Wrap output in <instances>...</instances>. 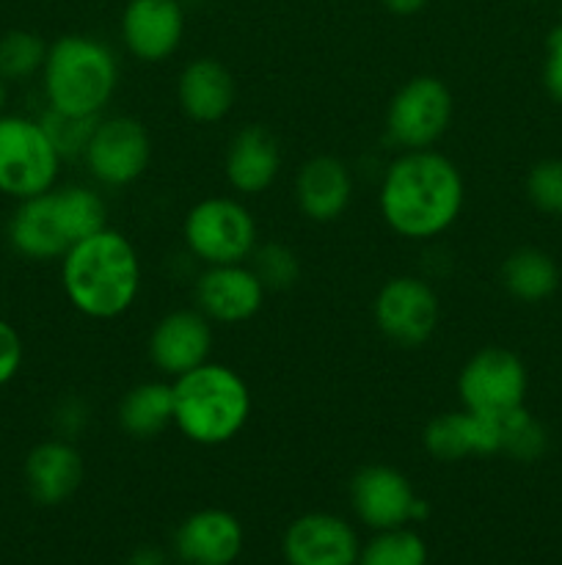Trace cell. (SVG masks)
Here are the masks:
<instances>
[{"label": "cell", "mask_w": 562, "mask_h": 565, "mask_svg": "<svg viewBox=\"0 0 562 565\" xmlns=\"http://www.w3.org/2000/svg\"><path fill=\"white\" fill-rule=\"evenodd\" d=\"M466 199L463 174L446 154L411 149L386 169L380 182V215L391 232L430 241L457 221Z\"/></svg>", "instance_id": "cell-1"}, {"label": "cell", "mask_w": 562, "mask_h": 565, "mask_svg": "<svg viewBox=\"0 0 562 565\" xmlns=\"http://www.w3.org/2000/svg\"><path fill=\"white\" fill-rule=\"evenodd\" d=\"M61 285L80 315L114 320L136 303L141 290V259L121 232H94L61 257Z\"/></svg>", "instance_id": "cell-2"}, {"label": "cell", "mask_w": 562, "mask_h": 565, "mask_svg": "<svg viewBox=\"0 0 562 565\" xmlns=\"http://www.w3.org/2000/svg\"><path fill=\"white\" fill-rule=\"evenodd\" d=\"M108 226V204L83 185L50 188L22 199L9 221V243L25 259H58L75 243Z\"/></svg>", "instance_id": "cell-3"}, {"label": "cell", "mask_w": 562, "mask_h": 565, "mask_svg": "<svg viewBox=\"0 0 562 565\" xmlns=\"http://www.w3.org/2000/svg\"><path fill=\"white\" fill-rule=\"evenodd\" d=\"M248 417L251 392L229 364L204 362L174 379V425L193 445H226L246 428Z\"/></svg>", "instance_id": "cell-4"}, {"label": "cell", "mask_w": 562, "mask_h": 565, "mask_svg": "<svg viewBox=\"0 0 562 565\" xmlns=\"http://www.w3.org/2000/svg\"><path fill=\"white\" fill-rule=\"evenodd\" d=\"M42 81L47 108L75 116H99L119 86V64L102 42L69 33L47 47Z\"/></svg>", "instance_id": "cell-5"}, {"label": "cell", "mask_w": 562, "mask_h": 565, "mask_svg": "<svg viewBox=\"0 0 562 565\" xmlns=\"http://www.w3.org/2000/svg\"><path fill=\"white\" fill-rule=\"evenodd\" d=\"M61 154L39 121L0 114V193L31 199L55 188Z\"/></svg>", "instance_id": "cell-6"}, {"label": "cell", "mask_w": 562, "mask_h": 565, "mask_svg": "<svg viewBox=\"0 0 562 565\" xmlns=\"http://www.w3.org/2000/svg\"><path fill=\"white\" fill-rule=\"evenodd\" d=\"M182 237L193 257L207 265H237L257 248V221L251 210L229 196L193 204L182 224Z\"/></svg>", "instance_id": "cell-7"}, {"label": "cell", "mask_w": 562, "mask_h": 565, "mask_svg": "<svg viewBox=\"0 0 562 565\" xmlns=\"http://www.w3.org/2000/svg\"><path fill=\"white\" fill-rule=\"evenodd\" d=\"M527 367L507 348H483L463 364L461 375H457L463 408L494 419L521 408L527 401Z\"/></svg>", "instance_id": "cell-8"}, {"label": "cell", "mask_w": 562, "mask_h": 565, "mask_svg": "<svg viewBox=\"0 0 562 565\" xmlns=\"http://www.w3.org/2000/svg\"><path fill=\"white\" fill-rule=\"evenodd\" d=\"M455 103L444 81L433 75L411 77L397 88L386 110L389 138L402 149H430L450 127Z\"/></svg>", "instance_id": "cell-9"}, {"label": "cell", "mask_w": 562, "mask_h": 565, "mask_svg": "<svg viewBox=\"0 0 562 565\" xmlns=\"http://www.w3.org/2000/svg\"><path fill=\"white\" fill-rule=\"evenodd\" d=\"M375 323L400 348H419L435 334L441 303L433 287L417 276H395L375 296Z\"/></svg>", "instance_id": "cell-10"}, {"label": "cell", "mask_w": 562, "mask_h": 565, "mask_svg": "<svg viewBox=\"0 0 562 565\" xmlns=\"http://www.w3.org/2000/svg\"><path fill=\"white\" fill-rule=\"evenodd\" d=\"M83 158L94 180L108 188H125L149 169L152 138L132 116H110L97 121Z\"/></svg>", "instance_id": "cell-11"}, {"label": "cell", "mask_w": 562, "mask_h": 565, "mask_svg": "<svg viewBox=\"0 0 562 565\" xmlns=\"http://www.w3.org/2000/svg\"><path fill=\"white\" fill-rule=\"evenodd\" d=\"M350 500L356 516L378 533L428 516V502L419 500L411 480L386 463H369L353 475Z\"/></svg>", "instance_id": "cell-12"}, {"label": "cell", "mask_w": 562, "mask_h": 565, "mask_svg": "<svg viewBox=\"0 0 562 565\" xmlns=\"http://www.w3.org/2000/svg\"><path fill=\"white\" fill-rule=\"evenodd\" d=\"M213 351V320L198 309H176L158 320L149 337V359L163 375L180 379L209 362Z\"/></svg>", "instance_id": "cell-13"}, {"label": "cell", "mask_w": 562, "mask_h": 565, "mask_svg": "<svg viewBox=\"0 0 562 565\" xmlns=\"http://www.w3.org/2000/svg\"><path fill=\"white\" fill-rule=\"evenodd\" d=\"M264 287L251 268L237 265H209L196 281L198 312L213 323H246L262 309Z\"/></svg>", "instance_id": "cell-14"}, {"label": "cell", "mask_w": 562, "mask_h": 565, "mask_svg": "<svg viewBox=\"0 0 562 565\" xmlns=\"http://www.w3.org/2000/svg\"><path fill=\"white\" fill-rule=\"evenodd\" d=\"M185 36L180 0H130L121 14V39L136 58L158 64L176 53Z\"/></svg>", "instance_id": "cell-15"}, {"label": "cell", "mask_w": 562, "mask_h": 565, "mask_svg": "<svg viewBox=\"0 0 562 565\" xmlns=\"http://www.w3.org/2000/svg\"><path fill=\"white\" fill-rule=\"evenodd\" d=\"M356 533L334 513H306L284 533V557L290 565H358Z\"/></svg>", "instance_id": "cell-16"}, {"label": "cell", "mask_w": 562, "mask_h": 565, "mask_svg": "<svg viewBox=\"0 0 562 565\" xmlns=\"http://www.w3.org/2000/svg\"><path fill=\"white\" fill-rule=\"evenodd\" d=\"M424 450L435 461L455 463L472 456H496L501 452V419L463 412L439 414L422 434Z\"/></svg>", "instance_id": "cell-17"}, {"label": "cell", "mask_w": 562, "mask_h": 565, "mask_svg": "<svg viewBox=\"0 0 562 565\" xmlns=\"http://www.w3.org/2000/svg\"><path fill=\"white\" fill-rule=\"evenodd\" d=\"M174 550L185 565H231L242 552V524L229 511L204 508L180 524Z\"/></svg>", "instance_id": "cell-18"}, {"label": "cell", "mask_w": 562, "mask_h": 565, "mask_svg": "<svg viewBox=\"0 0 562 565\" xmlns=\"http://www.w3.org/2000/svg\"><path fill=\"white\" fill-rule=\"evenodd\" d=\"M83 456L72 441H39L25 458V489L36 505H61L83 483Z\"/></svg>", "instance_id": "cell-19"}, {"label": "cell", "mask_w": 562, "mask_h": 565, "mask_svg": "<svg viewBox=\"0 0 562 565\" xmlns=\"http://www.w3.org/2000/svg\"><path fill=\"white\" fill-rule=\"evenodd\" d=\"M353 199V174L339 158L317 154L301 166L295 177V202L298 210L309 221L331 224L342 218L350 207Z\"/></svg>", "instance_id": "cell-20"}, {"label": "cell", "mask_w": 562, "mask_h": 565, "mask_svg": "<svg viewBox=\"0 0 562 565\" xmlns=\"http://www.w3.org/2000/svg\"><path fill=\"white\" fill-rule=\"evenodd\" d=\"M226 180L237 193L257 196L268 191L281 171V147L268 127L248 125L226 149Z\"/></svg>", "instance_id": "cell-21"}, {"label": "cell", "mask_w": 562, "mask_h": 565, "mask_svg": "<svg viewBox=\"0 0 562 565\" xmlns=\"http://www.w3.org/2000/svg\"><path fill=\"white\" fill-rule=\"evenodd\" d=\"M176 97L187 119L198 125H215L231 110L237 86L231 72L215 58H196L180 72Z\"/></svg>", "instance_id": "cell-22"}, {"label": "cell", "mask_w": 562, "mask_h": 565, "mask_svg": "<svg viewBox=\"0 0 562 565\" xmlns=\"http://www.w3.org/2000/svg\"><path fill=\"white\" fill-rule=\"evenodd\" d=\"M174 425V384L143 381L119 403V428L132 439H154Z\"/></svg>", "instance_id": "cell-23"}, {"label": "cell", "mask_w": 562, "mask_h": 565, "mask_svg": "<svg viewBox=\"0 0 562 565\" xmlns=\"http://www.w3.org/2000/svg\"><path fill=\"white\" fill-rule=\"evenodd\" d=\"M501 285L518 301L540 303L560 287V268L540 248H518L501 263Z\"/></svg>", "instance_id": "cell-24"}, {"label": "cell", "mask_w": 562, "mask_h": 565, "mask_svg": "<svg viewBox=\"0 0 562 565\" xmlns=\"http://www.w3.org/2000/svg\"><path fill=\"white\" fill-rule=\"evenodd\" d=\"M358 565H428V544L413 530H380L358 552Z\"/></svg>", "instance_id": "cell-25"}, {"label": "cell", "mask_w": 562, "mask_h": 565, "mask_svg": "<svg viewBox=\"0 0 562 565\" xmlns=\"http://www.w3.org/2000/svg\"><path fill=\"white\" fill-rule=\"evenodd\" d=\"M545 450H549V434L527 408L521 406L501 417V452L516 461L532 463L540 461Z\"/></svg>", "instance_id": "cell-26"}, {"label": "cell", "mask_w": 562, "mask_h": 565, "mask_svg": "<svg viewBox=\"0 0 562 565\" xmlns=\"http://www.w3.org/2000/svg\"><path fill=\"white\" fill-rule=\"evenodd\" d=\"M47 58V44L31 31H9L0 36V77L3 81H25L42 72Z\"/></svg>", "instance_id": "cell-27"}, {"label": "cell", "mask_w": 562, "mask_h": 565, "mask_svg": "<svg viewBox=\"0 0 562 565\" xmlns=\"http://www.w3.org/2000/svg\"><path fill=\"white\" fill-rule=\"evenodd\" d=\"M251 270L264 290H290L301 279V259L284 243H262L251 254Z\"/></svg>", "instance_id": "cell-28"}, {"label": "cell", "mask_w": 562, "mask_h": 565, "mask_svg": "<svg viewBox=\"0 0 562 565\" xmlns=\"http://www.w3.org/2000/svg\"><path fill=\"white\" fill-rule=\"evenodd\" d=\"M97 121L99 116H75L47 108L42 114V119H39V125L44 127V132H47V138L53 141V147L58 149L61 160H64L77 158V154L86 152L88 138H91Z\"/></svg>", "instance_id": "cell-29"}, {"label": "cell", "mask_w": 562, "mask_h": 565, "mask_svg": "<svg viewBox=\"0 0 562 565\" xmlns=\"http://www.w3.org/2000/svg\"><path fill=\"white\" fill-rule=\"evenodd\" d=\"M527 196L540 213L562 218V158L540 160L529 169Z\"/></svg>", "instance_id": "cell-30"}, {"label": "cell", "mask_w": 562, "mask_h": 565, "mask_svg": "<svg viewBox=\"0 0 562 565\" xmlns=\"http://www.w3.org/2000/svg\"><path fill=\"white\" fill-rule=\"evenodd\" d=\"M543 86L554 103L562 105V25L554 28L545 39Z\"/></svg>", "instance_id": "cell-31"}, {"label": "cell", "mask_w": 562, "mask_h": 565, "mask_svg": "<svg viewBox=\"0 0 562 565\" xmlns=\"http://www.w3.org/2000/svg\"><path fill=\"white\" fill-rule=\"evenodd\" d=\"M22 367V340L9 320L0 318V386L9 384Z\"/></svg>", "instance_id": "cell-32"}, {"label": "cell", "mask_w": 562, "mask_h": 565, "mask_svg": "<svg viewBox=\"0 0 562 565\" xmlns=\"http://www.w3.org/2000/svg\"><path fill=\"white\" fill-rule=\"evenodd\" d=\"M125 565H169V557L158 546H138Z\"/></svg>", "instance_id": "cell-33"}, {"label": "cell", "mask_w": 562, "mask_h": 565, "mask_svg": "<svg viewBox=\"0 0 562 565\" xmlns=\"http://www.w3.org/2000/svg\"><path fill=\"white\" fill-rule=\"evenodd\" d=\"M380 3H383L386 11H391V14L411 17V14H419L430 0H380Z\"/></svg>", "instance_id": "cell-34"}, {"label": "cell", "mask_w": 562, "mask_h": 565, "mask_svg": "<svg viewBox=\"0 0 562 565\" xmlns=\"http://www.w3.org/2000/svg\"><path fill=\"white\" fill-rule=\"evenodd\" d=\"M3 105H6V81L0 77V114H3Z\"/></svg>", "instance_id": "cell-35"}, {"label": "cell", "mask_w": 562, "mask_h": 565, "mask_svg": "<svg viewBox=\"0 0 562 565\" xmlns=\"http://www.w3.org/2000/svg\"><path fill=\"white\" fill-rule=\"evenodd\" d=\"M560 25H562V3H560Z\"/></svg>", "instance_id": "cell-36"}]
</instances>
